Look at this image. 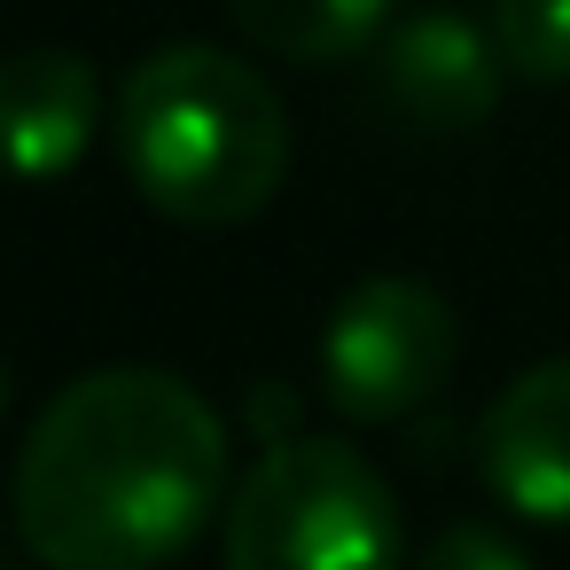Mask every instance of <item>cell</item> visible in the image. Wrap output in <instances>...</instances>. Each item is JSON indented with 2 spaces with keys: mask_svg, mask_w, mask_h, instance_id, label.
Returning a JSON list of instances; mask_svg holds the SVG:
<instances>
[{
  "mask_svg": "<svg viewBox=\"0 0 570 570\" xmlns=\"http://www.w3.org/2000/svg\"><path fill=\"white\" fill-rule=\"evenodd\" d=\"M453 360H461L453 305L414 274H375L344 289V305L321 328V399L360 430L406 422L445 391Z\"/></svg>",
  "mask_w": 570,
  "mask_h": 570,
  "instance_id": "obj_4",
  "label": "cell"
},
{
  "mask_svg": "<svg viewBox=\"0 0 570 570\" xmlns=\"http://www.w3.org/2000/svg\"><path fill=\"white\" fill-rule=\"evenodd\" d=\"M118 165L149 212L180 227H243L289 173L282 95L227 48L180 40L118 87Z\"/></svg>",
  "mask_w": 570,
  "mask_h": 570,
  "instance_id": "obj_2",
  "label": "cell"
},
{
  "mask_svg": "<svg viewBox=\"0 0 570 570\" xmlns=\"http://www.w3.org/2000/svg\"><path fill=\"white\" fill-rule=\"evenodd\" d=\"M492 48L515 79L562 87L570 79V0H492Z\"/></svg>",
  "mask_w": 570,
  "mask_h": 570,
  "instance_id": "obj_9",
  "label": "cell"
},
{
  "mask_svg": "<svg viewBox=\"0 0 570 570\" xmlns=\"http://www.w3.org/2000/svg\"><path fill=\"white\" fill-rule=\"evenodd\" d=\"M476 476L523 523L570 531V360L523 367L476 422Z\"/></svg>",
  "mask_w": 570,
  "mask_h": 570,
  "instance_id": "obj_5",
  "label": "cell"
},
{
  "mask_svg": "<svg viewBox=\"0 0 570 570\" xmlns=\"http://www.w3.org/2000/svg\"><path fill=\"white\" fill-rule=\"evenodd\" d=\"M227 570H406V523L344 438H274L219 523Z\"/></svg>",
  "mask_w": 570,
  "mask_h": 570,
  "instance_id": "obj_3",
  "label": "cell"
},
{
  "mask_svg": "<svg viewBox=\"0 0 570 570\" xmlns=\"http://www.w3.org/2000/svg\"><path fill=\"white\" fill-rule=\"evenodd\" d=\"M227 17L250 48L321 71V63H352L383 32L391 0H227Z\"/></svg>",
  "mask_w": 570,
  "mask_h": 570,
  "instance_id": "obj_8",
  "label": "cell"
},
{
  "mask_svg": "<svg viewBox=\"0 0 570 570\" xmlns=\"http://www.w3.org/2000/svg\"><path fill=\"white\" fill-rule=\"evenodd\" d=\"M414 570H531V554H523L508 531H492V523H445V531L422 547Z\"/></svg>",
  "mask_w": 570,
  "mask_h": 570,
  "instance_id": "obj_10",
  "label": "cell"
},
{
  "mask_svg": "<svg viewBox=\"0 0 570 570\" xmlns=\"http://www.w3.org/2000/svg\"><path fill=\"white\" fill-rule=\"evenodd\" d=\"M500 48L469 17H414L383 40V102L422 134H469L500 110Z\"/></svg>",
  "mask_w": 570,
  "mask_h": 570,
  "instance_id": "obj_7",
  "label": "cell"
},
{
  "mask_svg": "<svg viewBox=\"0 0 570 570\" xmlns=\"http://www.w3.org/2000/svg\"><path fill=\"white\" fill-rule=\"evenodd\" d=\"M9 500L48 570H157L227 500V422L188 375L95 367L40 406Z\"/></svg>",
  "mask_w": 570,
  "mask_h": 570,
  "instance_id": "obj_1",
  "label": "cell"
},
{
  "mask_svg": "<svg viewBox=\"0 0 570 570\" xmlns=\"http://www.w3.org/2000/svg\"><path fill=\"white\" fill-rule=\"evenodd\" d=\"M102 126V79L71 48H17L0 56V173L9 180H63Z\"/></svg>",
  "mask_w": 570,
  "mask_h": 570,
  "instance_id": "obj_6",
  "label": "cell"
}]
</instances>
